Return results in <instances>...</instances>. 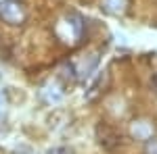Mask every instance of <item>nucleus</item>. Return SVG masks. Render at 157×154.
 <instances>
[{"mask_svg": "<svg viewBox=\"0 0 157 154\" xmlns=\"http://www.w3.org/2000/svg\"><path fill=\"white\" fill-rule=\"evenodd\" d=\"M147 154H157V140L147 144Z\"/></svg>", "mask_w": 157, "mask_h": 154, "instance_id": "1", "label": "nucleus"}, {"mask_svg": "<svg viewBox=\"0 0 157 154\" xmlns=\"http://www.w3.org/2000/svg\"><path fill=\"white\" fill-rule=\"evenodd\" d=\"M153 85H155V88H157V75H155V77H153Z\"/></svg>", "mask_w": 157, "mask_h": 154, "instance_id": "2", "label": "nucleus"}]
</instances>
